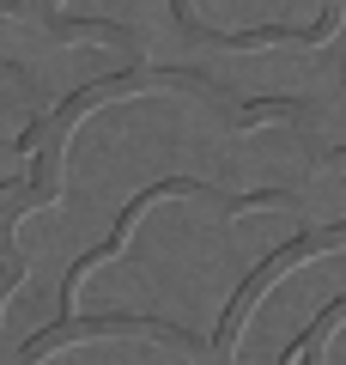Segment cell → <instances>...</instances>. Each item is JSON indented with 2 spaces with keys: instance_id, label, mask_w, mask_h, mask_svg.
<instances>
[{
  "instance_id": "cell-1",
  "label": "cell",
  "mask_w": 346,
  "mask_h": 365,
  "mask_svg": "<svg viewBox=\"0 0 346 365\" xmlns=\"http://www.w3.org/2000/svg\"><path fill=\"white\" fill-rule=\"evenodd\" d=\"M158 195H219V189H206V182H189V177H170V182H152V189H140V195H134L128 201V207H122V220H115V232L110 237H103V244L98 250H91V256H79L73 262V268H67V280H61V304L67 299H73V287H79V274H85L91 268V262H103V256H115V250H122V237H128L134 232V220H140V213L146 207H152V201Z\"/></svg>"
}]
</instances>
